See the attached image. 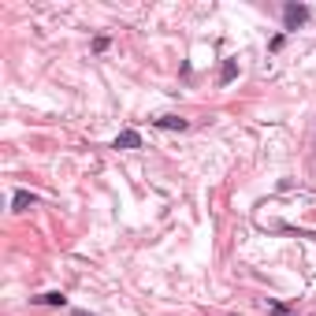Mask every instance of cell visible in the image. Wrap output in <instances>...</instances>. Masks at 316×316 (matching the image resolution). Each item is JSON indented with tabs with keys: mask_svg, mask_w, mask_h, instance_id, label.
Segmentation results:
<instances>
[{
	"mask_svg": "<svg viewBox=\"0 0 316 316\" xmlns=\"http://www.w3.org/2000/svg\"><path fill=\"white\" fill-rule=\"evenodd\" d=\"M116 149H141V134L138 131H123L116 138Z\"/></svg>",
	"mask_w": 316,
	"mask_h": 316,
	"instance_id": "obj_3",
	"label": "cell"
},
{
	"mask_svg": "<svg viewBox=\"0 0 316 316\" xmlns=\"http://www.w3.org/2000/svg\"><path fill=\"white\" fill-rule=\"evenodd\" d=\"M34 302H38V305H60V309H63V305H67V298H63L60 290H49V294H38Z\"/></svg>",
	"mask_w": 316,
	"mask_h": 316,
	"instance_id": "obj_5",
	"label": "cell"
},
{
	"mask_svg": "<svg viewBox=\"0 0 316 316\" xmlns=\"http://www.w3.org/2000/svg\"><path fill=\"white\" fill-rule=\"evenodd\" d=\"M234 75H238V60H224V67H219V82L227 86Z\"/></svg>",
	"mask_w": 316,
	"mask_h": 316,
	"instance_id": "obj_6",
	"label": "cell"
},
{
	"mask_svg": "<svg viewBox=\"0 0 316 316\" xmlns=\"http://www.w3.org/2000/svg\"><path fill=\"white\" fill-rule=\"evenodd\" d=\"M264 309H268V316H298V312H290L287 305H279V302H268Z\"/></svg>",
	"mask_w": 316,
	"mask_h": 316,
	"instance_id": "obj_7",
	"label": "cell"
},
{
	"mask_svg": "<svg viewBox=\"0 0 316 316\" xmlns=\"http://www.w3.org/2000/svg\"><path fill=\"white\" fill-rule=\"evenodd\" d=\"M30 205H34V194H30V190H15V201H11V209H15V212H26Z\"/></svg>",
	"mask_w": 316,
	"mask_h": 316,
	"instance_id": "obj_4",
	"label": "cell"
},
{
	"mask_svg": "<svg viewBox=\"0 0 316 316\" xmlns=\"http://www.w3.org/2000/svg\"><path fill=\"white\" fill-rule=\"evenodd\" d=\"M153 123L160 126V131H186V126H190L182 116H160V119H153Z\"/></svg>",
	"mask_w": 316,
	"mask_h": 316,
	"instance_id": "obj_2",
	"label": "cell"
},
{
	"mask_svg": "<svg viewBox=\"0 0 316 316\" xmlns=\"http://www.w3.org/2000/svg\"><path fill=\"white\" fill-rule=\"evenodd\" d=\"M283 23H287V30H298L302 23H309V8L305 4H287L283 8Z\"/></svg>",
	"mask_w": 316,
	"mask_h": 316,
	"instance_id": "obj_1",
	"label": "cell"
}]
</instances>
